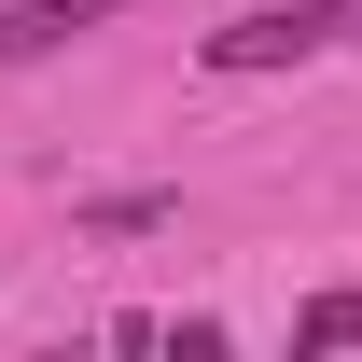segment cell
<instances>
[{"label": "cell", "instance_id": "cell-1", "mask_svg": "<svg viewBox=\"0 0 362 362\" xmlns=\"http://www.w3.org/2000/svg\"><path fill=\"white\" fill-rule=\"evenodd\" d=\"M334 42H362V0H251V14H223L195 56H209L223 84H251V70H307V56H334Z\"/></svg>", "mask_w": 362, "mask_h": 362}, {"label": "cell", "instance_id": "cell-2", "mask_svg": "<svg viewBox=\"0 0 362 362\" xmlns=\"http://www.w3.org/2000/svg\"><path fill=\"white\" fill-rule=\"evenodd\" d=\"M98 14H126V0H0V70H28V56H56V42H84Z\"/></svg>", "mask_w": 362, "mask_h": 362}, {"label": "cell", "instance_id": "cell-3", "mask_svg": "<svg viewBox=\"0 0 362 362\" xmlns=\"http://www.w3.org/2000/svg\"><path fill=\"white\" fill-rule=\"evenodd\" d=\"M181 223V195H153V181H126V195H84V237H153Z\"/></svg>", "mask_w": 362, "mask_h": 362}, {"label": "cell", "instance_id": "cell-4", "mask_svg": "<svg viewBox=\"0 0 362 362\" xmlns=\"http://www.w3.org/2000/svg\"><path fill=\"white\" fill-rule=\"evenodd\" d=\"M349 334H362V293H320V307L293 320V349H349Z\"/></svg>", "mask_w": 362, "mask_h": 362}]
</instances>
